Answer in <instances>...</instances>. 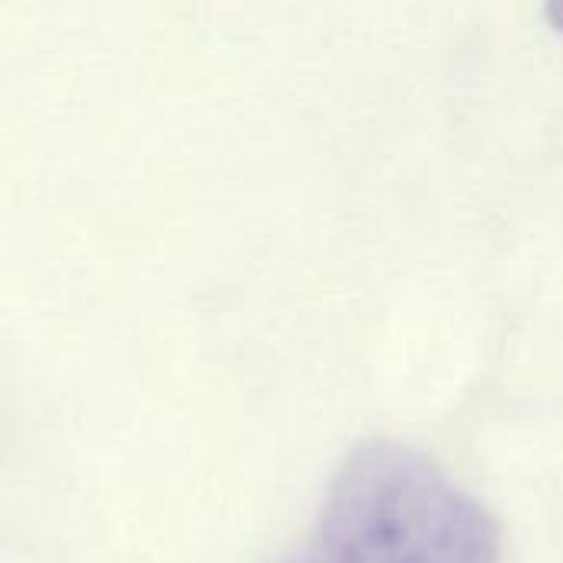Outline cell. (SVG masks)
<instances>
[{"label": "cell", "instance_id": "cell-1", "mask_svg": "<svg viewBox=\"0 0 563 563\" xmlns=\"http://www.w3.org/2000/svg\"><path fill=\"white\" fill-rule=\"evenodd\" d=\"M294 563H501L492 515L396 442L356 449Z\"/></svg>", "mask_w": 563, "mask_h": 563}, {"label": "cell", "instance_id": "cell-2", "mask_svg": "<svg viewBox=\"0 0 563 563\" xmlns=\"http://www.w3.org/2000/svg\"><path fill=\"white\" fill-rule=\"evenodd\" d=\"M544 16H548L551 30L563 33V0H544Z\"/></svg>", "mask_w": 563, "mask_h": 563}]
</instances>
